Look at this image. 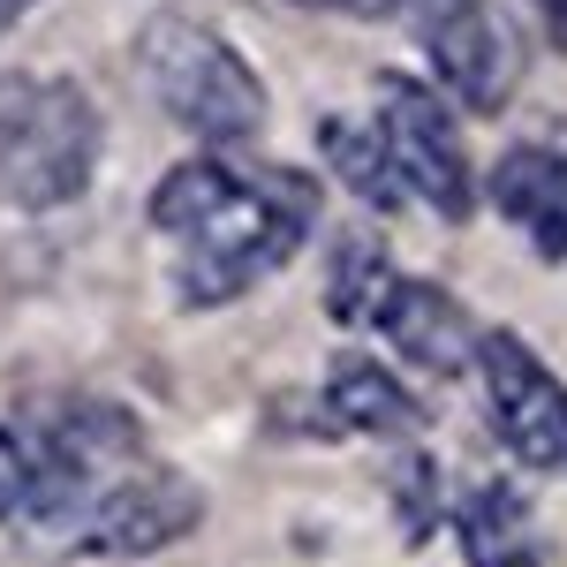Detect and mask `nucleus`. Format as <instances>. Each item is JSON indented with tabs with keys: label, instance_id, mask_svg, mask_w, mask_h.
Masks as SVG:
<instances>
[{
	"label": "nucleus",
	"instance_id": "1",
	"mask_svg": "<svg viewBox=\"0 0 567 567\" xmlns=\"http://www.w3.org/2000/svg\"><path fill=\"white\" fill-rule=\"evenodd\" d=\"M310 182L303 175H235V189L213 213L182 235V265H175V296L182 303H227L250 280H265L310 235Z\"/></svg>",
	"mask_w": 567,
	"mask_h": 567
},
{
	"label": "nucleus",
	"instance_id": "2",
	"mask_svg": "<svg viewBox=\"0 0 567 567\" xmlns=\"http://www.w3.org/2000/svg\"><path fill=\"white\" fill-rule=\"evenodd\" d=\"M99 167V106L69 76H0V205L53 213Z\"/></svg>",
	"mask_w": 567,
	"mask_h": 567
},
{
	"label": "nucleus",
	"instance_id": "3",
	"mask_svg": "<svg viewBox=\"0 0 567 567\" xmlns=\"http://www.w3.org/2000/svg\"><path fill=\"white\" fill-rule=\"evenodd\" d=\"M136 69H144L152 99H159L189 136H205V144H250V136L265 130L258 69L219 39L213 23H189V16L144 23Z\"/></svg>",
	"mask_w": 567,
	"mask_h": 567
},
{
	"label": "nucleus",
	"instance_id": "4",
	"mask_svg": "<svg viewBox=\"0 0 567 567\" xmlns=\"http://www.w3.org/2000/svg\"><path fill=\"white\" fill-rule=\"evenodd\" d=\"M379 130H386L393 175L409 197H424L439 219H470L477 213V182H470V152H462V130L446 114V99L416 76H379V99H371Z\"/></svg>",
	"mask_w": 567,
	"mask_h": 567
},
{
	"label": "nucleus",
	"instance_id": "5",
	"mask_svg": "<svg viewBox=\"0 0 567 567\" xmlns=\"http://www.w3.org/2000/svg\"><path fill=\"white\" fill-rule=\"evenodd\" d=\"M409 8H416V45L432 76L470 114H499L523 84V45L507 31V16H492L484 0H409Z\"/></svg>",
	"mask_w": 567,
	"mask_h": 567
},
{
	"label": "nucleus",
	"instance_id": "6",
	"mask_svg": "<svg viewBox=\"0 0 567 567\" xmlns=\"http://www.w3.org/2000/svg\"><path fill=\"white\" fill-rule=\"evenodd\" d=\"M484 409L492 432L507 439V454L523 470H567V386L515 341V333H484L477 349Z\"/></svg>",
	"mask_w": 567,
	"mask_h": 567
},
{
	"label": "nucleus",
	"instance_id": "7",
	"mask_svg": "<svg viewBox=\"0 0 567 567\" xmlns=\"http://www.w3.org/2000/svg\"><path fill=\"white\" fill-rule=\"evenodd\" d=\"M205 515V492L175 470H122L106 477L99 507H91L76 553H106V560H144V553H167L175 537H189Z\"/></svg>",
	"mask_w": 567,
	"mask_h": 567
},
{
	"label": "nucleus",
	"instance_id": "8",
	"mask_svg": "<svg viewBox=\"0 0 567 567\" xmlns=\"http://www.w3.org/2000/svg\"><path fill=\"white\" fill-rule=\"evenodd\" d=\"M379 333H386L416 371H432V379H454V371L477 363V349H484L477 318L454 303L446 288H432V280H401V296H393V310H386Z\"/></svg>",
	"mask_w": 567,
	"mask_h": 567
},
{
	"label": "nucleus",
	"instance_id": "9",
	"mask_svg": "<svg viewBox=\"0 0 567 567\" xmlns=\"http://www.w3.org/2000/svg\"><path fill=\"white\" fill-rule=\"evenodd\" d=\"M492 205L499 219H515L537 258H567V159L545 144H515L492 167Z\"/></svg>",
	"mask_w": 567,
	"mask_h": 567
},
{
	"label": "nucleus",
	"instance_id": "10",
	"mask_svg": "<svg viewBox=\"0 0 567 567\" xmlns=\"http://www.w3.org/2000/svg\"><path fill=\"white\" fill-rule=\"evenodd\" d=\"M326 409H333V424L341 432H371V439H393V432H416V393L393 379L386 363H371V355H333V371H326Z\"/></svg>",
	"mask_w": 567,
	"mask_h": 567
},
{
	"label": "nucleus",
	"instance_id": "11",
	"mask_svg": "<svg viewBox=\"0 0 567 567\" xmlns=\"http://www.w3.org/2000/svg\"><path fill=\"white\" fill-rule=\"evenodd\" d=\"M454 529H462V553H470V567H553V560H545V545H537L529 507L507 492V484H492V477L462 492V515H454Z\"/></svg>",
	"mask_w": 567,
	"mask_h": 567
},
{
	"label": "nucleus",
	"instance_id": "12",
	"mask_svg": "<svg viewBox=\"0 0 567 567\" xmlns=\"http://www.w3.org/2000/svg\"><path fill=\"white\" fill-rule=\"evenodd\" d=\"M393 296H401V272H393L386 243L341 235V243H333V265H326V310H333L341 326H386Z\"/></svg>",
	"mask_w": 567,
	"mask_h": 567
},
{
	"label": "nucleus",
	"instance_id": "13",
	"mask_svg": "<svg viewBox=\"0 0 567 567\" xmlns=\"http://www.w3.org/2000/svg\"><path fill=\"white\" fill-rule=\"evenodd\" d=\"M326 167L349 182L363 205H379V213H393V197H409L401 175H393V152H386L379 114H333V122H326Z\"/></svg>",
	"mask_w": 567,
	"mask_h": 567
},
{
	"label": "nucleus",
	"instance_id": "14",
	"mask_svg": "<svg viewBox=\"0 0 567 567\" xmlns=\"http://www.w3.org/2000/svg\"><path fill=\"white\" fill-rule=\"evenodd\" d=\"M227 189H235V167H227V159H189V167H175V175L152 189V227L182 243V235L213 213Z\"/></svg>",
	"mask_w": 567,
	"mask_h": 567
},
{
	"label": "nucleus",
	"instance_id": "15",
	"mask_svg": "<svg viewBox=\"0 0 567 567\" xmlns=\"http://www.w3.org/2000/svg\"><path fill=\"white\" fill-rule=\"evenodd\" d=\"M31 492H39V446L0 432V523H23Z\"/></svg>",
	"mask_w": 567,
	"mask_h": 567
},
{
	"label": "nucleus",
	"instance_id": "16",
	"mask_svg": "<svg viewBox=\"0 0 567 567\" xmlns=\"http://www.w3.org/2000/svg\"><path fill=\"white\" fill-rule=\"evenodd\" d=\"M537 8H545V31H553V45L567 53V0H537Z\"/></svg>",
	"mask_w": 567,
	"mask_h": 567
},
{
	"label": "nucleus",
	"instance_id": "17",
	"mask_svg": "<svg viewBox=\"0 0 567 567\" xmlns=\"http://www.w3.org/2000/svg\"><path fill=\"white\" fill-rule=\"evenodd\" d=\"M333 8H363V16H386V8H401V0H333Z\"/></svg>",
	"mask_w": 567,
	"mask_h": 567
},
{
	"label": "nucleus",
	"instance_id": "18",
	"mask_svg": "<svg viewBox=\"0 0 567 567\" xmlns=\"http://www.w3.org/2000/svg\"><path fill=\"white\" fill-rule=\"evenodd\" d=\"M23 8H31V0H0V23H16V16H23Z\"/></svg>",
	"mask_w": 567,
	"mask_h": 567
}]
</instances>
